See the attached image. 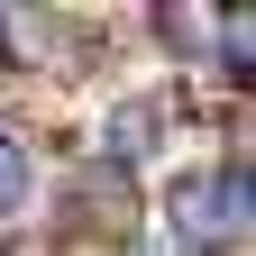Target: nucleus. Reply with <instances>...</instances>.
Returning <instances> with one entry per match:
<instances>
[{
  "label": "nucleus",
  "instance_id": "6",
  "mask_svg": "<svg viewBox=\"0 0 256 256\" xmlns=\"http://www.w3.org/2000/svg\"><path fill=\"white\" fill-rule=\"evenodd\" d=\"M156 37H165V46H183V55H202V37H210V28H202V18H183V10H156Z\"/></svg>",
  "mask_w": 256,
  "mask_h": 256
},
{
  "label": "nucleus",
  "instance_id": "4",
  "mask_svg": "<svg viewBox=\"0 0 256 256\" xmlns=\"http://www.w3.org/2000/svg\"><path fill=\"white\" fill-rule=\"evenodd\" d=\"M210 37H220V74H256V18L247 10H220V28H210Z\"/></svg>",
  "mask_w": 256,
  "mask_h": 256
},
{
  "label": "nucleus",
  "instance_id": "1",
  "mask_svg": "<svg viewBox=\"0 0 256 256\" xmlns=\"http://www.w3.org/2000/svg\"><path fill=\"white\" fill-rule=\"evenodd\" d=\"M165 220H174L183 256H229V247L247 238V174H238V165H220V174H183L174 202H165Z\"/></svg>",
  "mask_w": 256,
  "mask_h": 256
},
{
  "label": "nucleus",
  "instance_id": "2",
  "mask_svg": "<svg viewBox=\"0 0 256 256\" xmlns=\"http://www.w3.org/2000/svg\"><path fill=\"white\" fill-rule=\"evenodd\" d=\"M156 156V101H119L110 110V165H138Z\"/></svg>",
  "mask_w": 256,
  "mask_h": 256
},
{
  "label": "nucleus",
  "instance_id": "3",
  "mask_svg": "<svg viewBox=\"0 0 256 256\" xmlns=\"http://www.w3.org/2000/svg\"><path fill=\"white\" fill-rule=\"evenodd\" d=\"M28 183H37V156H28L18 128H0V220H18V210H28Z\"/></svg>",
  "mask_w": 256,
  "mask_h": 256
},
{
  "label": "nucleus",
  "instance_id": "5",
  "mask_svg": "<svg viewBox=\"0 0 256 256\" xmlns=\"http://www.w3.org/2000/svg\"><path fill=\"white\" fill-rule=\"evenodd\" d=\"M0 55H10V64H37V55H46V18L0 10Z\"/></svg>",
  "mask_w": 256,
  "mask_h": 256
}]
</instances>
